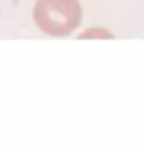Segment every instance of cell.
<instances>
[{
	"label": "cell",
	"instance_id": "1",
	"mask_svg": "<svg viewBox=\"0 0 144 152\" xmlns=\"http://www.w3.org/2000/svg\"><path fill=\"white\" fill-rule=\"evenodd\" d=\"M82 9L77 0H39L34 20L42 32L53 37L68 36L79 26Z\"/></svg>",
	"mask_w": 144,
	"mask_h": 152
}]
</instances>
